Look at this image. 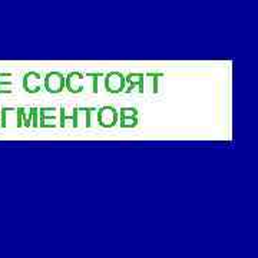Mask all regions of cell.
Here are the masks:
<instances>
[{
  "instance_id": "6da1fadb",
  "label": "cell",
  "mask_w": 258,
  "mask_h": 258,
  "mask_svg": "<svg viewBox=\"0 0 258 258\" xmlns=\"http://www.w3.org/2000/svg\"><path fill=\"white\" fill-rule=\"evenodd\" d=\"M118 116L119 113L115 108L112 106H103L99 111L96 112V119L98 123L103 126V128H111L116 122H118Z\"/></svg>"
},
{
  "instance_id": "7a4b0ae2",
  "label": "cell",
  "mask_w": 258,
  "mask_h": 258,
  "mask_svg": "<svg viewBox=\"0 0 258 258\" xmlns=\"http://www.w3.org/2000/svg\"><path fill=\"white\" fill-rule=\"evenodd\" d=\"M125 76L119 72H111L105 78V88L109 93H119L125 89Z\"/></svg>"
},
{
  "instance_id": "3957f363",
  "label": "cell",
  "mask_w": 258,
  "mask_h": 258,
  "mask_svg": "<svg viewBox=\"0 0 258 258\" xmlns=\"http://www.w3.org/2000/svg\"><path fill=\"white\" fill-rule=\"evenodd\" d=\"M45 88L47 92L50 93H60L64 88V78L63 75L59 72H52L47 74L45 78Z\"/></svg>"
},
{
  "instance_id": "277c9868",
  "label": "cell",
  "mask_w": 258,
  "mask_h": 258,
  "mask_svg": "<svg viewBox=\"0 0 258 258\" xmlns=\"http://www.w3.org/2000/svg\"><path fill=\"white\" fill-rule=\"evenodd\" d=\"M83 75L81 74H69L64 78V88L72 93H81L83 91Z\"/></svg>"
},
{
  "instance_id": "5b68a950",
  "label": "cell",
  "mask_w": 258,
  "mask_h": 258,
  "mask_svg": "<svg viewBox=\"0 0 258 258\" xmlns=\"http://www.w3.org/2000/svg\"><path fill=\"white\" fill-rule=\"evenodd\" d=\"M125 82H128V88L125 89V92L129 93L135 86L139 88V92H144V75L142 74H131L125 78Z\"/></svg>"
},
{
  "instance_id": "8992f818",
  "label": "cell",
  "mask_w": 258,
  "mask_h": 258,
  "mask_svg": "<svg viewBox=\"0 0 258 258\" xmlns=\"http://www.w3.org/2000/svg\"><path fill=\"white\" fill-rule=\"evenodd\" d=\"M137 123H138L137 116H132V118H120V126H123V128H134V126H137Z\"/></svg>"
},
{
  "instance_id": "52a82bcc",
  "label": "cell",
  "mask_w": 258,
  "mask_h": 258,
  "mask_svg": "<svg viewBox=\"0 0 258 258\" xmlns=\"http://www.w3.org/2000/svg\"><path fill=\"white\" fill-rule=\"evenodd\" d=\"M137 115H138V111L135 108H122L120 109V118H132Z\"/></svg>"
},
{
  "instance_id": "ba28073f",
  "label": "cell",
  "mask_w": 258,
  "mask_h": 258,
  "mask_svg": "<svg viewBox=\"0 0 258 258\" xmlns=\"http://www.w3.org/2000/svg\"><path fill=\"white\" fill-rule=\"evenodd\" d=\"M89 76H92V81H93V93H98L99 92V86H98V81H99V78L103 76V74H88Z\"/></svg>"
},
{
  "instance_id": "9c48e42d",
  "label": "cell",
  "mask_w": 258,
  "mask_h": 258,
  "mask_svg": "<svg viewBox=\"0 0 258 258\" xmlns=\"http://www.w3.org/2000/svg\"><path fill=\"white\" fill-rule=\"evenodd\" d=\"M149 76L154 78V92L158 93L159 92V78L164 76L162 74H149Z\"/></svg>"
}]
</instances>
